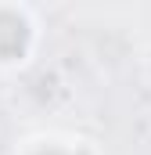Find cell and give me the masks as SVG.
Wrapping results in <instances>:
<instances>
[{
  "instance_id": "6da1fadb",
  "label": "cell",
  "mask_w": 151,
  "mask_h": 155,
  "mask_svg": "<svg viewBox=\"0 0 151 155\" xmlns=\"http://www.w3.org/2000/svg\"><path fill=\"white\" fill-rule=\"evenodd\" d=\"M25 43H29V22L14 11H0V61L22 58Z\"/></svg>"
},
{
  "instance_id": "7a4b0ae2",
  "label": "cell",
  "mask_w": 151,
  "mask_h": 155,
  "mask_svg": "<svg viewBox=\"0 0 151 155\" xmlns=\"http://www.w3.org/2000/svg\"><path fill=\"white\" fill-rule=\"evenodd\" d=\"M40 155H65V152H40Z\"/></svg>"
}]
</instances>
